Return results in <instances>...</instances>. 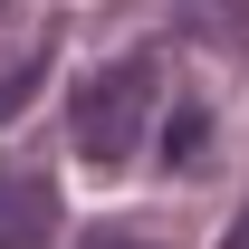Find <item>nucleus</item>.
Masks as SVG:
<instances>
[{"mask_svg": "<svg viewBox=\"0 0 249 249\" xmlns=\"http://www.w3.org/2000/svg\"><path fill=\"white\" fill-rule=\"evenodd\" d=\"M182 10L192 38H211V48H249V0H173Z\"/></svg>", "mask_w": 249, "mask_h": 249, "instance_id": "obj_3", "label": "nucleus"}, {"mask_svg": "<svg viewBox=\"0 0 249 249\" xmlns=\"http://www.w3.org/2000/svg\"><path fill=\"white\" fill-rule=\"evenodd\" d=\"M29 87H38V58H19L10 77H0V115H19V96H29Z\"/></svg>", "mask_w": 249, "mask_h": 249, "instance_id": "obj_5", "label": "nucleus"}, {"mask_svg": "<svg viewBox=\"0 0 249 249\" xmlns=\"http://www.w3.org/2000/svg\"><path fill=\"white\" fill-rule=\"evenodd\" d=\"M154 96H163V77H154L144 48H134V58H106L87 87H77V106H67L77 154H87V163H124V154H134V134L154 124Z\"/></svg>", "mask_w": 249, "mask_h": 249, "instance_id": "obj_1", "label": "nucleus"}, {"mask_svg": "<svg viewBox=\"0 0 249 249\" xmlns=\"http://www.w3.org/2000/svg\"><path fill=\"white\" fill-rule=\"evenodd\" d=\"M220 249H249V211H240V230H230V240H220Z\"/></svg>", "mask_w": 249, "mask_h": 249, "instance_id": "obj_7", "label": "nucleus"}, {"mask_svg": "<svg viewBox=\"0 0 249 249\" xmlns=\"http://www.w3.org/2000/svg\"><path fill=\"white\" fill-rule=\"evenodd\" d=\"M77 249H163V240H144V230H87Z\"/></svg>", "mask_w": 249, "mask_h": 249, "instance_id": "obj_6", "label": "nucleus"}, {"mask_svg": "<svg viewBox=\"0 0 249 249\" xmlns=\"http://www.w3.org/2000/svg\"><path fill=\"white\" fill-rule=\"evenodd\" d=\"M163 154H173V163H201V154H211V115H201V106H182V115H173V144H163Z\"/></svg>", "mask_w": 249, "mask_h": 249, "instance_id": "obj_4", "label": "nucleus"}, {"mask_svg": "<svg viewBox=\"0 0 249 249\" xmlns=\"http://www.w3.org/2000/svg\"><path fill=\"white\" fill-rule=\"evenodd\" d=\"M58 240V192L38 173H10L0 182V249H48Z\"/></svg>", "mask_w": 249, "mask_h": 249, "instance_id": "obj_2", "label": "nucleus"}]
</instances>
